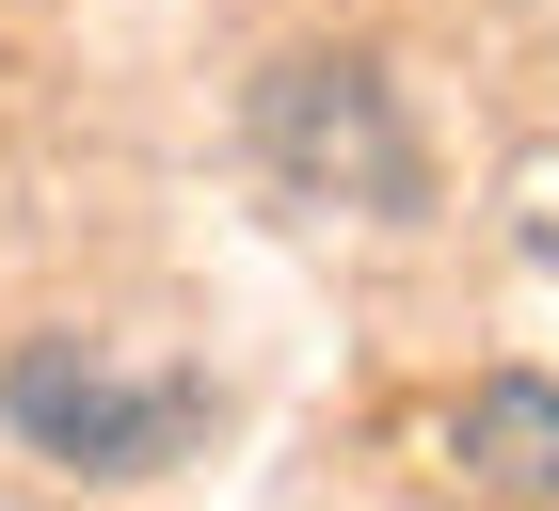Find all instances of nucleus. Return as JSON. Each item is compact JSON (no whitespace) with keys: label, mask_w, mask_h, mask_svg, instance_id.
<instances>
[{"label":"nucleus","mask_w":559,"mask_h":511,"mask_svg":"<svg viewBox=\"0 0 559 511\" xmlns=\"http://www.w3.org/2000/svg\"><path fill=\"white\" fill-rule=\"evenodd\" d=\"M257 161L288 176L304 209H368V224H400L431 192L416 128H400V81L352 64V48H288V64L257 81Z\"/></svg>","instance_id":"f257e3e1"},{"label":"nucleus","mask_w":559,"mask_h":511,"mask_svg":"<svg viewBox=\"0 0 559 511\" xmlns=\"http://www.w3.org/2000/svg\"><path fill=\"white\" fill-rule=\"evenodd\" d=\"M0 416L33 431L48 464H81V479H160L192 448V416H209V383L192 368H112L96 336H33L0 368Z\"/></svg>","instance_id":"f03ea898"},{"label":"nucleus","mask_w":559,"mask_h":511,"mask_svg":"<svg viewBox=\"0 0 559 511\" xmlns=\"http://www.w3.org/2000/svg\"><path fill=\"white\" fill-rule=\"evenodd\" d=\"M448 448H464V464L496 479V496H559V383H544V368H496V383H464Z\"/></svg>","instance_id":"7ed1b4c3"}]
</instances>
